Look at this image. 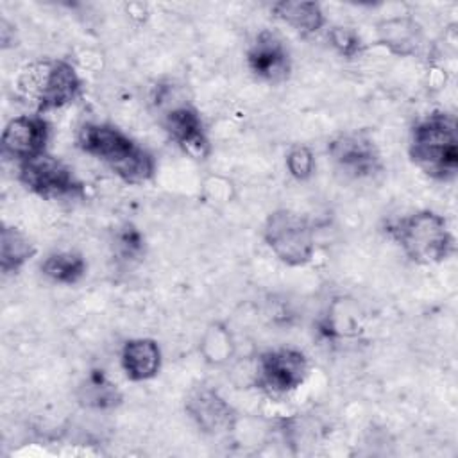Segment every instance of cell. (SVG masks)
Here are the masks:
<instances>
[{
	"label": "cell",
	"instance_id": "1",
	"mask_svg": "<svg viewBox=\"0 0 458 458\" xmlns=\"http://www.w3.org/2000/svg\"><path fill=\"white\" fill-rule=\"evenodd\" d=\"M77 147L127 184H143L156 174L154 156L113 123H84L77 132Z\"/></svg>",
	"mask_w": 458,
	"mask_h": 458
},
{
	"label": "cell",
	"instance_id": "2",
	"mask_svg": "<svg viewBox=\"0 0 458 458\" xmlns=\"http://www.w3.org/2000/svg\"><path fill=\"white\" fill-rule=\"evenodd\" d=\"M408 154L428 177L451 181L458 172V125L454 114L433 111L411 129Z\"/></svg>",
	"mask_w": 458,
	"mask_h": 458
},
{
	"label": "cell",
	"instance_id": "3",
	"mask_svg": "<svg viewBox=\"0 0 458 458\" xmlns=\"http://www.w3.org/2000/svg\"><path fill=\"white\" fill-rule=\"evenodd\" d=\"M14 86L34 113L45 114L72 104L81 95L82 79L64 59H38L18 72Z\"/></svg>",
	"mask_w": 458,
	"mask_h": 458
},
{
	"label": "cell",
	"instance_id": "4",
	"mask_svg": "<svg viewBox=\"0 0 458 458\" xmlns=\"http://www.w3.org/2000/svg\"><path fill=\"white\" fill-rule=\"evenodd\" d=\"M386 234L419 265L442 263L454 252V236L447 220L431 209L413 211L390 222Z\"/></svg>",
	"mask_w": 458,
	"mask_h": 458
},
{
	"label": "cell",
	"instance_id": "5",
	"mask_svg": "<svg viewBox=\"0 0 458 458\" xmlns=\"http://www.w3.org/2000/svg\"><path fill=\"white\" fill-rule=\"evenodd\" d=\"M263 240L288 267H304L313 259L315 229L306 216L292 209H276L265 218Z\"/></svg>",
	"mask_w": 458,
	"mask_h": 458
},
{
	"label": "cell",
	"instance_id": "6",
	"mask_svg": "<svg viewBox=\"0 0 458 458\" xmlns=\"http://www.w3.org/2000/svg\"><path fill=\"white\" fill-rule=\"evenodd\" d=\"M20 182L45 200L75 199L84 193L82 182L59 157L45 152L18 165Z\"/></svg>",
	"mask_w": 458,
	"mask_h": 458
},
{
	"label": "cell",
	"instance_id": "7",
	"mask_svg": "<svg viewBox=\"0 0 458 458\" xmlns=\"http://www.w3.org/2000/svg\"><path fill=\"white\" fill-rule=\"evenodd\" d=\"M310 363L302 351L293 347L268 349L259 354L254 383L268 395L279 397L297 390L308 377Z\"/></svg>",
	"mask_w": 458,
	"mask_h": 458
},
{
	"label": "cell",
	"instance_id": "8",
	"mask_svg": "<svg viewBox=\"0 0 458 458\" xmlns=\"http://www.w3.org/2000/svg\"><path fill=\"white\" fill-rule=\"evenodd\" d=\"M327 154L338 170L354 179H369L383 170L379 148L365 129L335 136L327 143Z\"/></svg>",
	"mask_w": 458,
	"mask_h": 458
},
{
	"label": "cell",
	"instance_id": "9",
	"mask_svg": "<svg viewBox=\"0 0 458 458\" xmlns=\"http://www.w3.org/2000/svg\"><path fill=\"white\" fill-rule=\"evenodd\" d=\"M50 140V125L43 114L30 113L11 118L0 138L2 154L16 165L38 157L47 152V143Z\"/></svg>",
	"mask_w": 458,
	"mask_h": 458
},
{
	"label": "cell",
	"instance_id": "10",
	"mask_svg": "<svg viewBox=\"0 0 458 458\" xmlns=\"http://www.w3.org/2000/svg\"><path fill=\"white\" fill-rule=\"evenodd\" d=\"M245 59L250 73L270 84L286 81L292 70L290 52L283 39L272 30H261L254 38Z\"/></svg>",
	"mask_w": 458,
	"mask_h": 458
},
{
	"label": "cell",
	"instance_id": "11",
	"mask_svg": "<svg viewBox=\"0 0 458 458\" xmlns=\"http://www.w3.org/2000/svg\"><path fill=\"white\" fill-rule=\"evenodd\" d=\"M191 420L208 435H224L236 424L234 408L211 386L193 388L184 404Z\"/></svg>",
	"mask_w": 458,
	"mask_h": 458
},
{
	"label": "cell",
	"instance_id": "12",
	"mask_svg": "<svg viewBox=\"0 0 458 458\" xmlns=\"http://www.w3.org/2000/svg\"><path fill=\"white\" fill-rule=\"evenodd\" d=\"M163 127L170 140L190 157L206 159L209 156V140L204 129L200 113L190 106L181 104L165 114Z\"/></svg>",
	"mask_w": 458,
	"mask_h": 458
},
{
	"label": "cell",
	"instance_id": "13",
	"mask_svg": "<svg viewBox=\"0 0 458 458\" xmlns=\"http://www.w3.org/2000/svg\"><path fill=\"white\" fill-rule=\"evenodd\" d=\"M120 365L125 377L141 383L156 377L161 369V349L152 338H131L120 352Z\"/></svg>",
	"mask_w": 458,
	"mask_h": 458
},
{
	"label": "cell",
	"instance_id": "14",
	"mask_svg": "<svg viewBox=\"0 0 458 458\" xmlns=\"http://www.w3.org/2000/svg\"><path fill=\"white\" fill-rule=\"evenodd\" d=\"M376 30L377 43L399 57L415 55L424 41L422 27L411 16L383 20L381 23H377Z\"/></svg>",
	"mask_w": 458,
	"mask_h": 458
},
{
	"label": "cell",
	"instance_id": "15",
	"mask_svg": "<svg viewBox=\"0 0 458 458\" xmlns=\"http://www.w3.org/2000/svg\"><path fill=\"white\" fill-rule=\"evenodd\" d=\"M272 13L277 20L290 25L302 36L315 34L326 25V16L318 2L281 0L272 5Z\"/></svg>",
	"mask_w": 458,
	"mask_h": 458
},
{
	"label": "cell",
	"instance_id": "16",
	"mask_svg": "<svg viewBox=\"0 0 458 458\" xmlns=\"http://www.w3.org/2000/svg\"><path fill=\"white\" fill-rule=\"evenodd\" d=\"M36 254L32 240L14 225H4L0 234V268L7 274H16Z\"/></svg>",
	"mask_w": 458,
	"mask_h": 458
},
{
	"label": "cell",
	"instance_id": "17",
	"mask_svg": "<svg viewBox=\"0 0 458 458\" xmlns=\"http://www.w3.org/2000/svg\"><path fill=\"white\" fill-rule=\"evenodd\" d=\"M88 270V263L79 252L72 250H61V252H52L45 258L41 263V272L47 276L50 281L57 284H75L79 283Z\"/></svg>",
	"mask_w": 458,
	"mask_h": 458
},
{
	"label": "cell",
	"instance_id": "18",
	"mask_svg": "<svg viewBox=\"0 0 458 458\" xmlns=\"http://www.w3.org/2000/svg\"><path fill=\"white\" fill-rule=\"evenodd\" d=\"M79 399L82 404L97 410H109L120 404L122 394L114 383H111L104 370H91L79 386Z\"/></svg>",
	"mask_w": 458,
	"mask_h": 458
},
{
	"label": "cell",
	"instance_id": "19",
	"mask_svg": "<svg viewBox=\"0 0 458 458\" xmlns=\"http://www.w3.org/2000/svg\"><path fill=\"white\" fill-rule=\"evenodd\" d=\"M327 39H329L331 47L342 57H347V59H352L356 55H360L361 50H363V43H361L360 34L356 30H352L351 27H342V25L331 27L327 30Z\"/></svg>",
	"mask_w": 458,
	"mask_h": 458
},
{
	"label": "cell",
	"instance_id": "20",
	"mask_svg": "<svg viewBox=\"0 0 458 458\" xmlns=\"http://www.w3.org/2000/svg\"><path fill=\"white\" fill-rule=\"evenodd\" d=\"M286 170L297 181H308L315 172V156L304 145H295L286 154Z\"/></svg>",
	"mask_w": 458,
	"mask_h": 458
},
{
	"label": "cell",
	"instance_id": "21",
	"mask_svg": "<svg viewBox=\"0 0 458 458\" xmlns=\"http://www.w3.org/2000/svg\"><path fill=\"white\" fill-rule=\"evenodd\" d=\"M114 245L123 258H140L145 250V238L132 224H123L114 234Z\"/></svg>",
	"mask_w": 458,
	"mask_h": 458
}]
</instances>
